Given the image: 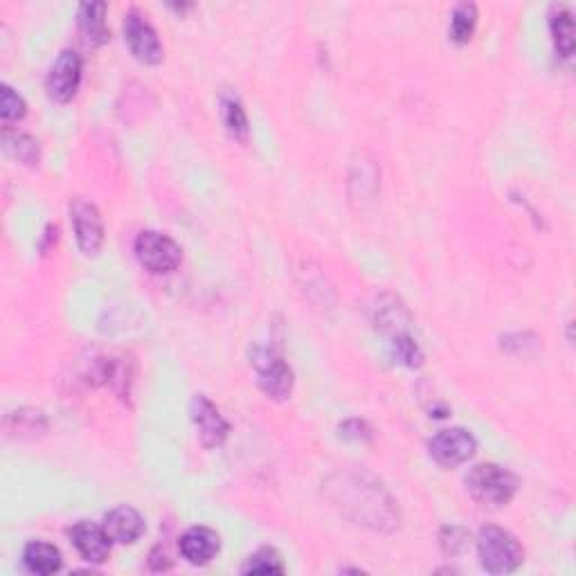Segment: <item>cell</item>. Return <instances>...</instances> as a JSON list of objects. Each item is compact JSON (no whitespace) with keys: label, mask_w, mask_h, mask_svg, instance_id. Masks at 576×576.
I'll return each mask as SVG.
<instances>
[{"label":"cell","mask_w":576,"mask_h":576,"mask_svg":"<svg viewBox=\"0 0 576 576\" xmlns=\"http://www.w3.org/2000/svg\"><path fill=\"white\" fill-rule=\"evenodd\" d=\"M324 491L329 500L336 502V507L358 525H367L376 531L399 529L401 518L396 502L372 475L356 471L336 473L329 477Z\"/></svg>","instance_id":"1"},{"label":"cell","mask_w":576,"mask_h":576,"mask_svg":"<svg viewBox=\"0 0 576 576\" xmlns=\"http://www.w3.org/2000/svg\"><path fill=\"white\" fill-rule=\"evenodd\" d=\"M477 558L489 574H511L525 561V549L511 531L502 527H484L477 534Z\"/></svg>","instance_id":"2"},{"label":"cell","mask_w":576,"mask_h":576,"mask_svg":"<svg viewBox=\"0 0 576 576\" xmlns=\"http://www.w3.org/2000/svg\"><path fill=\"white\" fill-rule=\"evenodd\" d=\"M466 491L482 507H504L518 491V477L498 464H477L466 475Z\"/></svg>","instance_id":"3"},{"label":"cell","mask_w":576,"mask_h":576,"mask_svg":"<svg viewBox=\"0 0 576 576\" xmlns=\"http://www.w3.org/2000/svg\"><path fill=\"white\" fill-rule=\"evenodd\" d=\"M250 363L257 372V383L268 399L286 401L293 392V369L273 347L255 345L250 349Z\"/></svg>","instance_id":"4"},{"label":"cell","mask_w":576,"mask_h":576,"mask_svg":"<svg viewBox=\"0 0 576 576\" xmlns=\"http://www.w3.org/2000/svg\"><path fill=\"white\" fill-rule=\"evenodd\" d=\"M135 257L140 264L156 275L174 273L183 261V248L169 237L156 230H144L135 239Z\"/></svg>","instance_id":"5"},{"label":"cell","mask_w":576,"mask_h":576,"mask_svg":"<svg viewBox=\"0 0 576 576\" xmlns=\"http://www.w3.org/2000/svg\"><path fill=\"white\" fill-rule=\"evenodd\" d=\"M477 441L466 428H446L439 430L428 441V453L439 466L455 468L468 462L475 455Z\"/></svg>","instance_id":"6"},{"label":"cell","mask_w":576,"mask_h":576,"mask_svg":"<svg viewBox=\"0 0 576 576\" xmlns=\"http://www.w3.org/2000/svg\"><path fill=\"white\" fill-rule=\"evenodd\" d=\"M70 223L75 230L77 246L84 255H97L104 246V221L97 205L86 198H75L70 203Z\"/></svg>","instance_id":"7"},{"label":"cell","mask_w":576,"mask_h":576,"mask_svg":"<svg viewBox=\"0 0 576 576\" xmlns=\"http://www.w3.org/2000/svg\"><path fill=\"white\" fill-rule=\"evenodd\" d=\"M81 70H84V63H81V57L75 50H63L59 54L48 72V79H45V88H48V97L52 102L66 104L77 95Z\"/></svg>","instance_id":"8"},{"label":"cell","mask_w":576,"mask_h":576,"mask_svg":"<svg viewBox=\"0 0 576 576\" xmlns=\"http://www.w3.org/2000/svg\"><path fill=\"white\" fill-rule=\"evenodd\" d=\"M124 39L129 43L131 54L142 63L156 66L162 61V43L153 25L138 12L124 16Z\"/></svg>","instance_id":"9"},{"label":"cell","mask_w":576,"mask_h":576,"mask_svg":"<svg viewBox=\"0 0 576 576\" xmlns=\"http://www.w3.org/2000/svg\"><path fill=\"white\" fill-rule=\"evenodd\" d=\"M189 414H192L198 437H201V444L205 448H216L223 444L230 432V426L228 421L223 419L219 408H216L207 396L196 394L192 399V405H189Z\"/></svg>","instance_id":"10"},{"label":"cell","mask_w":576,"mask_h":576,"mask_svg":"<svg viewBox=\"0 0 576 576\" xmlns=\"http://www.w3.org/2000/svg\"><path fill=\"white\" fill-rule=\"evenodd\" d=\"M72 545L77 547L79 556L93 565H102L108 561L111 554V536L106 534L104 525H95V522L81 520L70 529Z\"/></svg>","instance_id":"11"},{"label":"cell","mask_w":576,"mask_h":576,"mask_svg":"<svg viewBox=\"0 0 576 576\" xmlns=\"http://www.w3.org/2000/svg\"><path fill=\"white\" fill-rule=\"evenodd\" d=\"M178 549L187 563L207 565L216 554H219L221 540L219 534L210 527H192L180 536Z\"/></svg>","instance_id":"12"},{"label":"cell","mask_w":576,"mask_h":576,"mask_svg":"<svg viewBox=\"0 0 576 576\" xmlns=\"http://www.w3.org/2000/svg\"><path fill=\"white\" fill-rule=\"evenodd\" d=\"M104 529L120 545H133L144 534V518L129 504H120L106 513Z\"/></svg>","instance_id":"13"},{"label":"cell","mask_w":576,"mask_h":576,"mask_svg":"<svg viewBox=\"0 0 576 576\" xmlns=\"http://www.w3.org/2000/svg\"><path fill=\"white\" fill-rule=\"evenodd\" d=\"M77 23L84 41L88 45H93V48H99V45H104L111 39V32H108L106 25V3H99L97 0V3L79 5Z\"/></svg>","instance_id":"14"},{"label":"cell","mask_w":576,"mask_h":576,"mask_svg":"<svg viewBox=\"0 0 576 576\" xmlns=\"http://www.w3.org/2000/svg\"><path fill=\"white\" fill-rule=\"evenodd\" d=\"M549 32H552L556 52L570 59L576 45V25L572 12L565 5H554L552 12H549Z\"/></svg>","instance_id":"15"},{"label":"cell","mask_w":576,"mask_h":576,"mask_svg":"<svg viewBox=\"0 0 576 576\" xmlns=\"http://www.w3.org/2000/svg\"><path fill=\"white\" fill-rule=\"evenodd\" d=\"M23 563L32 574L48 576L61 570L63 558L54 545L43 543V540H32V543H27L23 549Z\"/></svg>","instance_id":"16"},{"label":"cell","mask_w":576,"mask_h":576,"mask_svg":"<svg viewBox=\"0 0 576 576\" xmlns=\"http://www.w3.org/2000/svg\"><path fill=\"white\" fill-rule=\"evenodd\" d=\"M3 147L9 156L25 162V165H36L39 162V142H36L32 135H27L23 131H3Z\"/></svg>","instance_id":"17"},{"label":"cell","mask_w":576,"mask_h":576,"mask_svg":"<svg viewBox=\"0 0 576 576\" xmlns=\"http://www.w3.org/2000/svg\"><path fill=\"white\" fill-rule=\"evenodd\" d=\"M221 113H223V124L232 138L246 140L248 138V115L246 108L234 95H225L221 99Z\"/></svg>","instance_id":"18"},{"label":"cell","mask_w":576,"mask_h":576,"mask_svg":"<svg viewBox=\"0 0 576 576\" xmlns=\"http://www.w3.org/2000/svg\"><path fill=\"white\" fill-rule=\"evenodd\" d=\"M477 25V7L473 3H459L450 16V39L466 43L471 39Z\"/></svg>","instance_id":"19"},{"label":"cell","mask_w":576,"mask_h":576,"mask_svg":"<svg viewBox=\"0 0 576 576\" xmlns=\"http://www.w3.org/2000/svg\"><path fill=\"white\" fill-rule=\"evenodd\" d=\"M390 349H392V356L396 363H401L405 367H421L423 365V351L417 345V340H414L410 333H396L390 342Z\"/></svg>","instance_id":"20"},{"label":"cell","mask_w":576,"mask_h":576,"mask_svg":"<svg viewBox=\"0 0 576 576\" xmlns=\"http://www.w3.org/2000/svg\"><path fill=\"white\" fill-rule=\"evenodd\" d=\"M284 563L275 549L261 547L259 552L248 558V563L243 565V574H284Z\"/></svg>","instance_id":"21"},{"label":"cell","mask_w":576,"mask_h":576,"mask_svg":"<svg viewBox=\"0 0 576 576\" xmlns=\"http://www.w3.org/2000/svg\"><path fill=\"white\" fill-rule=\"evenodd\" d=\"M27 113V104L23 95H18L12 86H3L0 88V117H3V122H18L23 120Z\"/></svg>","instance_id":"22"},{"label":"cell","mask_w":576,"mask_h":576,"mask_svg":"<svg viewBox=\"0 0 576 576\" xmlns=\"http://www.w3.org/2000/svg\"><path fill=\"white\" fill-rule=\"evenodd\" d=\"M441 547H444V552L455 556L459 552H464L466 549V534L462 529L457 527H446L444 534H441Z\"/></svg>","instance_id":"23"},{"label":"cell","mask_w":576,"mask_h":576,"mask_svg":"<svg viewBox=\"0 0 576 576\" xmlns=\"http://www.w3.org/2000/svg\"><path fill=\"white\" fill-rule=\"evenodd\" d=\"M340 432L345 437H349V439H356V441H365V439H369L372 437V430L367 428V423L365 421H360V419H349V421H345L340 426Z\"/></svg>","instance_id":"24"}]
</instances>
